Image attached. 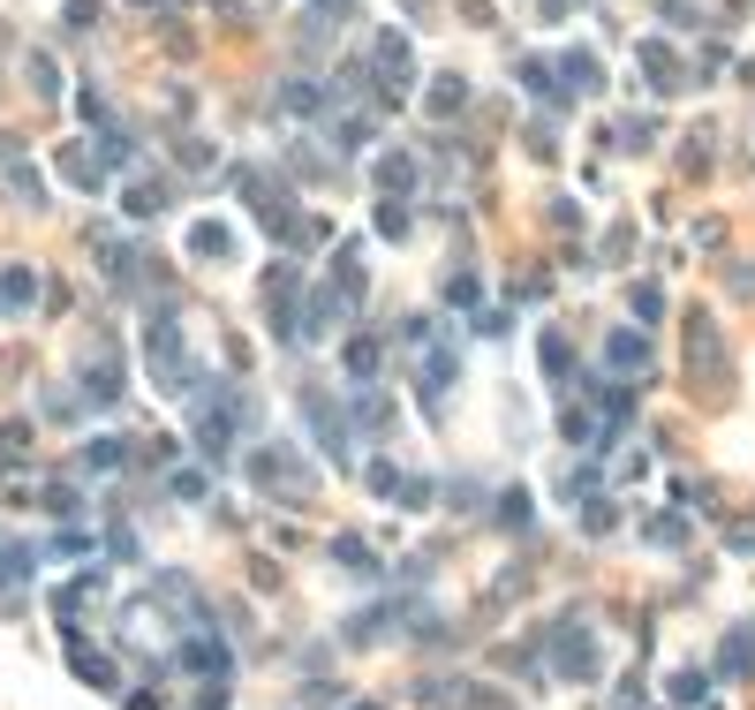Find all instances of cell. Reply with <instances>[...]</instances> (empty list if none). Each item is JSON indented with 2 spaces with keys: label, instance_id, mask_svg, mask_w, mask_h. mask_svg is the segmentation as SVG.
I'll use <instances>...</instances> for the list:
<instances>
[{
  "label": "cell",
  "instance_id": "obj_1",
  "mask_svg": "<svg viewBox=\"0 0 755 710\" xmlns=\"http://www.w3.org/2000/svg\"><path fill=\"white\" fill-rule=\"evenodd\" d=\"M144 363H152V378H159L167 393H205V385L189 378V348H182V326H174V318H152V326H144Z\"/></svg>",
  "mask_w": 755,
  "mask_h": 710
},
{
  "label": "cell",
  "instance_id": "obj_2",
  "mask_svg": "<svg viewBox=\"0 0 755 710\" xmlns=\"http://www.w3.org/2000/svg\"><path fill=\"white\" fill-rule=\"evenodd\" d=\"M551 672H559V680H597V635H589L582 620L551 627Z\"/></svg>",
  "mask_w": 755,
  "mask_h": 710
},
{
  "label": "cell",
  "instance_id": "obj_3",
  "mask_svg": "<svg viewBox=\"0 0 755 710\" xmlns=\"http://www.w3.org/2000/svg\"><path fill=\"white\" fill-rule=\"evenodd\" d=\"M235 423H242V401L219 393V401H197V454H235Z\"/></svg>",
  "mask_w": 755,
  "mask_h": 710
},
{
  "label": "cell",
  "instance_id": "obj_4",
  "mask_svg": "<svg viewBox=\"0 0 755 710\" xmlns=\"http://www.w3.org/2000/svg\"><path fill=\"white\" fill-rule=\"evenodd\" d=\"M340 310H355V295H340V288H310L302 295V333L318 340V333H333L340 326Z\"/></svg>",
  "mask_w": 755,
  "mask_h": 710
},
{
  "label": "cell",
  "instance_id": "obj_5",
  "mask_svg": "<svg viewBox=\"0 0 755 710\" xmlns=\"http://www.w3.org/2000/svg\"><path fill=\"white\" fill-rule=\"evenodd\" d=\"M371 69H385V91H408V76H416V61H408V39H401V31H377Z\"/></svg>",
  "mask_w": 755,
  "mask_h": 710
},
{
  "label": "cell",
  "instance_id": "obj_6",
  "mask_svg": "<svg viewBox=\"0 0 755 710\" xmlns=\"http://www.w3.org/2000/svg\"><path fill=\"white\" fill-rule=\"evenodd\" d=\"M31 302H39V272L31 265H0V318H15Z\"/></svg>",
  "mask_w": 755,
  "mask_h": 710
},
{
  "label": "cell",
  "instance_id": "obj_7",
  "mask_svg": "<svg viewBox=\"0 0 755 710\" xmlns=\"http://www.w3.org/2000/svg\"><path fill=\"white\" fill-rule=\"evenodd\" d=\"M31 544H0V605H15L23 597V583H31Z\"/></svg>",
  "mask_w": 755,
  "mask_h": 710
},
{
  "label": "cell",
  "instance_id": "obj_8",
  "mask_svg": "<svg viewBox=\"0 0 755 710\" xmlns=\"http://www.w3.org/2000/svg\"><path fill=\"white\" fill-rule=\"evenodd\" d=\"M717 672H725V680H748L755 672V627H733V635L717 642Z\"/></svg>",
  "mask_w": 755,
  "mask_h": 710
},
{
  "label": "cell",
  "instance_id": "obj_9",
  "mask_svg": "<svg viewBox=\"0 0 755 710\" xmlns=\"http://www.w3.org/2000/svg\"><path fill=\"white\" fill-rule=\"evenodd\" d=\"M454 371H462V363H454L446 348H438V356H423V409H431V416L446 409V393H454Z\"/></svg>",
  "mask_w": 755,
  "mask_h": 710
},
{
  "label": "cell",
  "instance_id": "obj_10",
  "mask_svg": "<svg viewBox=\"0 0 755 710\" xmlns=\"http://www.w3.org/2000/svg\"><path fill=\"white\" fill-rule=\"evenodd\" d=\"M250 476H257V484H272V492H294V476H302V461H294L288 446H265V454L250 461Z\"/></svg>",
  "mask_w": 755,
  "mask_h": 710
},
{
  "label": "cell",
  "instance_id": "obj_11",
  "mask_svg": "<svg viewBox=\"0 0 755 710\" xmlns=\"http://www.w3.org/2000/svg\"><path fill=\"white\" fill-rule=\"evenodd\" d=\"M604 356H612V371H628V378L650 371V340H642V333H620V326H612V340H604Z\"/></svg>",
  "mask_w": 755,
  "mask_h": 710
},
{
  "label": "cell",
  "instance_id": "obj_12",
  "mask_svg": "<svg viewBox=\"0 0 755 710\" xmlns=\"http://www.w3.org/2000/svg\"><path fill=\"white\" fill-rule=\"evenodd\" d=\"M182 666H189V672H205V680H227V650H219V635H189Z\"/></svg>",
  "mask_w": 755,
  "mask_h": 710
},
{
  "label": "cell",
  "instance_id": "obj_13",
  "mask_svg": "<svg viewBox=\"0 0 755 710\" xmlns=\"http://www.w3.org/2000/svg\"><path fill=\"white\" fill-rule=\"evenodd\" d=\"M84 401L91 409H114V401H122V363H91L84 371Z\"/></svg>",
  "mask_w": 755,
  "mask_h": 710
},
{
  "label": "cell",
  "instance_id": "obj_14",
  "mask_svg": "<svg viewBox=\"0 0 755 710\" xmlns=\"http://www.w3.org/2000/svg\"><path fill=\"white\" fill-rule=\"evenodd\" d=\"M189 250L197 257H235V227H227V219H197V227H189Z\"/></svg>",
  "mask_w": 755,
  "mask_h": 710
},
{
  "label": "cell",
  "instance_id": "obj_15",
  "mask_svg": "<svg viewBox=\"0 0 755 710\" xmlns=\"http://www.w3.org/2000/svg\"><path fill=\"white\" fill-rule=\"evenodd\" d=\"M687 348H695V371L717 378V333H711V318H687Z\"/></svg>",
  "mask_w": 755,
  "mask_h": 710
},
{
  "label": "cell",
  "instance_id": "obj_16",
  "mask_svg": "<svg viewBox=\"0 0 755 710\" xmlns=\"http://www.w3.org/2000/svg\"><path fill=\"white\" fill-rule=\"evenodd\" d=\"M122 212H128V219H152V212H167V182H136V189L122 197Z\"/></svg>",
  "mask_w": 755,
  "mask_h": 710
},
{
  "label": "cell",
  "instance_id": "obj_17",
  "mask_svg": "<svg viewBox=\"0 0 755 710\" xmlns=\"http://www.w3.org/2000/svg\"><path fill=\"white\" fill-rule=\"evenodd\" d=\"M310 423L325 431V454H348V431H340V409H333V401H318V393H310Z\"/></svg>",
  "mask_w": 755,
  "mask_h": 710
},
{
  "label": "cell",
  "instance_id": "obj_18",
  "mask_svg": "<svg viewBox=\"0 0 755 710\" xmlns=\"http://www.w3.org/2000/svg\"><path fill=\"white\" fill-rule=\"evenodd\" d=\"M61 174H69V182H76V189H99V182H106V167H99V160H91V152H76V144H69V152H61Z\"/></svg>",
  "mask_w": 755,
  "mask_h": 710
},
{
  "label": "cell",
  "instance_id": "obj_19",
  "mask_svg": "<svg viewBox=\"0 0 755 710\" xmlns=\"http://www.w3.org/2000/svg\"><path fill=\"white\" fill-rule=\"evenodd\" d=\"M333 559L348 567V575H377V559H371V544H363V537H333Z\"/></svg>",
  "mask_w": 755,
  "mask_h": 710
},
{
  "label": "cell",
  "instance_id": "obj_20",
  "mask_svg": "<svg viewBox=\"0 0 755 710\" xmlns=\"http://www.w3.org/2000/svg\"><path fill=\"white\" fill-rule=\"evenodd\" d=\"M333 288H340V295H363V250H355V243L333 257Z\"/></svg>",
  "mask_w": 755,
  "mask_h": 710
},
{
  "label": "cell",
  "instance_id": "obj_21",
  "mask_svg": "<svg viewBox=\"0 0 755 710\" xmlns=\"http://www.w3.org/2000/svg\"><path fill=\"white\" fill-rule=\"evenodd\" d=\"M377 182H385L393 197H401V189H416V160H408V152H393V160H377Z\"/></svg>",
  "mask_w": 755,
  "mask_h": 710
},
{
  "label": "cell",
  "instance_id": "obj_22",
  "mask_svg": "<svg viewBox=\"0 0 755 710\" xmlns=\"http://www.w3.org/2000/svg\"><path fill=\"white\" fill-rule=\"evenodd\" d=\"M642 69H650V76H658V91H672V76H680V61H672V45H642Z\"/></svg>",
  "mask_w": 755,
  "mask_h": 710
},
{
  "label": "cell",
  "instance_id": "obj_23",
  "mask_svg": "<svg viewBox=\"0 0 755 710\" xmlns=\"http://www.w3.org/2000/svg\"><path fill=\"white\" fill-rule=\"evenodd\" d=\"M69 658H76V672H84L91 688H114V666H106L99 650H84V642H69Z\"/></svg>",
  "mask_w": 755,
  "mask_h": 710
},
{
  "label": "cell",
  "instance_id": "obj_24",
  "mask_svg": "<svg viewBox=\"0 0 755 710\" xmlns=\"http://www.w3.org/2000/svg\"><path fill=\"white\" fill-rule=\"evenodd\" d=\"M672 703L703 710V703H711V680H703V672H672Z\"/></svg>",
  "mask_w": 755,
  "mask_h": 710
},
{
  "label": "cell",
  "instance_id": "obj_25",
  "mask_svg": "<svg viewBox=\"0 0 755 710\" xmlns=\"http://www.w3.org/2000/svg\"><path fill=\"white\" fill-rule=\"evenodd\" d=\"M567 76H575L567 91H597V84H604V69H597V53H567Z\"/></svg>",
  "mask_w": 755,
  "mask_h": 710
},
{
  "label": "cell",
  "instance_id": "obj_26",
  "mask_svg": "<svg viewBox=\"0 0 755 710\" xmlns=\"http://www.w3.org/2000/svg\"><path fill=\"white\" fill-rule=\"evenodd\" d=\"M597 409H604L612 423H628L634 416V393H628V385H597Z\"/></svg>",
  "mask_w": 755,
  "mask_h": 710
},
{
  "label": "cell",
  "instance_id": "obj_27",
  "mask_svg": "<svg viewBox=\"0 0 755 710\" xmlns=\"http://www.w3.org/2000/svg\"><path fill=\"white\" fill-rule=\"evenodd\" d=\"M348 371H355V378H371V371H377V340H371V333L348 340Z\"/></svg>",
  "mask_w": 755,
  "mask_h": 710
},
{
  "label": "cell",
  "instance_id": "obj_28",
  "mask_svg": "<svg viewBox=\"0 0 755 710\" xmlns=\"http://www.w3.org/2000/svg\"><path fill=\"white\" fill-rule=\"evenodd\" d=\"M545 371L551 378H575V348H567L559 333H545Z\"/></svg>",
  "mask_w": 755,
  "mask_h": 710
},
{
  "label": "cell",
  "instance_id": "obj_29",
  "mask_svg": "<svg viewBox=\"0 0 755 710\" xmlns=\"http://www.w3.org/2000/svg\"><path fill=\"white\" fill-rule=\"evenodd\" d=\"M462 76H438V91H431V114H462Z\"/></svg>",
  "mask_w": 755,
  "mask_h": 710
},
{
  "label": "cell",
  "instance_id": "obj_30",
  "mask_svg": "<svg viewBox=\"0 0 755 710\" xmlns=\"http://www.w3.org/2000/svg\"><path fill=\"white\" fill-rule=\"evenodd\" d=\"M628 302H634V318H642V326H658V318H665V295L650 288V280H642V288H634Z\"/></svg>",
  "mask_w": 755,
  "mask_h": 710
},
{
  "label": "cell",
  "instance_id": "obj_31",
  "mask_svg": "<svg viewBox=\"0 0 755 710\" xmlns=\"http://www.w3.org/2000/svg\"><path fill=\"white\" fill-rule=\"evenodd\" d=\"M288 114H325V91H310V84H288V99H280Z\"/></svg>",
  "mask_w": 755,
  "mask_h": 710
},
{
  "label": "cell",
  "instance_id": "obj_32",
  "mask_svg": "<svg viewBox=\"0 0 755 710\" xmlns=\"http://www.w3.org/2000/svg\"><path fill=\"white\" fill-rule=\"evenodd\" d=\"M91 469H122V461H128V446H122V439H91Z\"/></svg>",
  "mask_w": 755,
  "mask_h": 710
},
{
  "label": "cell",
  "instance_id": "obj_33",
  "mask_svg": "<svg viewBox=\"0 0 755 710\" xmlns=\"http://www.w3.org/2000/svg\"><path fill=\"white\" fill-rule=\"evenodd\" d=\"M45 514H61V522H69V514H84V500H76L69 484H45Z\"/></svg>",
  "mask_w": 755,
  "mask_h": 710
},
{
  "label": "cell",
  "instance_id": "obj_34",
  "mask_svg": "<svg viewBox=\"0 0 755 710\" xmlns=\"http://www.w3.org/2000/svg\"><path fill=\"white\" fill-rule=\"evenodd\" d=\"M499 522H506V529H529V492H506V500H499Z\"/></svg>",
  "mask_w": 755,
  "mask_h": 710
},
{
  "label": "cell",
  "instance_id": "obj_35",
  "mask_svg": "<svg viewBox=\"0 0 755 710\" xmlns=\"http://www.w3.org/2000/svg\"><path fill=\"white\" fill-rule=\"evenodd\" d=\"M521 84L537 91V99H559V84H551V69H545V61H521Z\"/></svg>",
  "mask_w": 755,
  "mask_h": 710
},
{
  "label": "cell",
  "instance_id": "obj_36",
  "mask_svg": "<svg viewBox=\"0 0 755 710\" xmlns=\"http://www.w3.org/2000/svg\"><path fill=\"white\" fill-rule=\"evenodd\" d=\"M650 544H687V522H680V514H658V522H650Z\"/></svg>",
  "mask_w": 755,
  "mask_h": 710
},
{
  "label": "cell",
  "instance_id": "obj_37",
  "mask_svg": "<svg viewBox=\"0 0 755 710\" xmlns=\"http://www.w3.org/2000/svg\"><path fill=\"white\" fill-rule=\"evenodd\" d=\"M174 500H205V469H174Z\"/></svg>",
  "mask_w": 755,
  "mask_h": 710
},
{
  "label": "cell",
  "instance_id": "obj_38",
  "mask_svg": "<svg viewBox=\"0 0 755 710\" xmlns=\"http://www.w3.org/2000/svg\"><path fill=\"white\" fill-rule=\"evenodd\" d=\"M559 431H567V439H575V446H589V439H597V423H589L582 409H567V416H559Z\"/></svg>",
  "mask_w": 755,
  "mask_h": 710
},
{
  "label": "cell",
  "instance_id": "obj_39",
  "mask_svg": "<svg viewBox=\"0 0 755 710\" xmlns=\"http://www.w3.org/2000/svg\"><path fill=\"white\" fill-rule=\"evenodd\" d=\"M377 235H393V243H401V235H408V212L385 205V212H377Z\"/></svg>",
  "mask_w": 755,
  "mask_h": 710
},
{
  "label": "cell",
  "instance_id": "obj_40",
  "mask_svg": "<svg viewBox=\"0 0 755 710\" xmlns=\"http://www.w3.org/2000/svg\"><path fill=\"white\" fill-rule=\"evenodd\" d=\"M446 302H476V272H454L446 280Z\"/></svg>",
  "mask_w": 755,
  "mask_h": 710
},
{
  "label": "cell",
  "instance_id": "obj_41",
  "mask_svg": "<svg viewBox=\"0 0 755 710\" xmlns=\"http://www.w3.org/2000/svg\"><path fill=\"white\" fill-rule=\"evenodd\" d=\"M355 710H371V703H355Z\"/></svg>",
  "mask_w": 755,
  "mask_h": 710
}]
</instances>
